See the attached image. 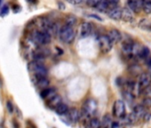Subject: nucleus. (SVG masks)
Listing matches in <instances>:
<instances>
[{
    "mask_svg": "<svg viewBox=\"0 0 151 128\" xmlns=\"http://www.w3.org/2000/svg\"><path fill=\"white\" fill-rule=\"evenodd\" d=\"M123 97H124V99L128 103H132V102L133 101L134 98H135V96H134L131 92H129V91H127V90H125V91L123 92Z\"/></svg>",
    "mask_w": 151,
    "mask_h": 128,
    "instance_id": "393cba45",
    "label": "nucleus"
},
{
    "mask_svg": "<svg viewBox=\"0 0 151 128\" xmlns=\"http://www.w3.org/2000/svg\"><path fill=\"white\" fill-rule=\"evenodd\" d=\"M149 54H150L149 49L147 47H146V46H142V47H139V52H138L136 56H138L140 59H146L147 57L149 56Z\"/></svg>",
    "mask_w": 151,
    "mask_h": 128,
    "instance_id": "412c9836",
    "label": "nucleus"
},
{
    "mask_svg": "<svg viewBox=\"0 0 151 128\" xmlns=\"http://www.w3.org/2000/svg\"><path fill=\"white\" fill-rule=\"evenodd\" d=\"M1 2H2V0H0V5H1Z\"/></svg>",
    "mask_w": 151,
    "mask_h": 128,
    "instance_id": "c9c22d12",
    "label": "nucleus"
},
{
    "mask_svg": "<svg viewBox=\"0 0 151 128\" xmlns=\"http://www.w3.org/2000/svg\"><path fill=\"white\" fill-rule=\"evenodd\" d=\"M66 116L70 122H74V123L78 122L81 119V112L76 108L68 109Z\"/></svg>",
    "mask_w": 151,
    "mask_h": 128,
    "instance_id": "9d476101",
    "label": "nucleus"
},
{
    "mask_svg": "<svg viewBox=\"0 0 151 128\" xmlns=\"http://www.w3.org/2000/svg\"><path fill=\"white\" fill-rule=\"evenodd\" d=\"M97 42H98V45H99L100 50L102 52H104V53L109 52L112 49L113 44L109 40V38L108 37V36H106V35L99 36L98 38H97Z\"/></svg>",
    "mask_w": 151,
    "mask_h": 128,
    "instance_id": "39448f33",
    "label": "nucleus"
},
{
    "mask_svg": "<svg viewBox=\"0 0 151 128\" xmlns=\"http://www.w3.org/2000/svg\"><path fill=\"white\" fill-rule=\"evenodd\" d=\"M144 107H151V98L147 97L143 100V104Z\"/></svg>",
    "mask_w": 151,
    "mask_h": 128,
    "instance_id": "7c9ffc66",
    "label": "nucleus"
},
{
    "mask_svg": "<svg viewBox=\"0 0 151 128\" xmlns=\"http://www.w3.org/2000/svg\"><path fill=\"white\" fill-rule=\"evenodd\" d=\"M113 115L118 118L125 116V104L122 100H117L115 101L113 105Z\"/></svg>",
    "mask_w": 151,
    "mask_h": 128,
    "instance_id": "423d86ee",
    "label": "nucleus"
},
{
    "mask_svg": "<svg viewBox=\"0 0 151 128\" xmlns=\"http://www.w3.org/2000/svg\"><path fill=\"white\" fill-rule=\"evenodd\" d=\"M121 19H123L124 22H130L132 21H133V15H132V12L129 9V8H123L122 9V17Z\"/></svg>",
    "mask_w": 151,
    "mask_h": 128,
    "instance_id": "a211bd4d",
    "label": "nucleus"
},
{
    "mask_svg": "<svg viewBox=\"0 0 151 128\" xmlns=\"http://www.w3.org/2000/svg\"><path fill=\"white\" fill-rule=\"evenodd\" d=\"M28 69L29 73L33 76L35 79L40 78H46L48 75V70L42 62L32 60L29 63Z\"/></svg>",
    "mask_w": 151,
    "mask_h": 128,
    "instance_id": "f03ea898",
    "label": "nucleus"
},
{
    "mask_svg": "<svg viewBox=\"0 0 151 128\" xmlns=\"http://www.w3.org/2000/svg\"><path fill=\"white\" fill-rule=\"evenodd\" d=\"M148 70H149V74H151V65L148 67Z\"/></svg>",
    "mask_w": 151,
    "mask_h": 128,
    "instance_id": "f704fd0d",
    "label": "nucleus"
},
{
    "mask_svg": "<svg viewBox=\"0 0 151 128\" xmlns=\"http://www.w3.org/2000/svg\"><path fill=\"white\" fill-rule=\"evenodd\" d=\"M58 36L63 43H65L67 45H70L75 40L76 33H75L73 27H70V26L65 24L60 27Z\"/></svg>",
    "mask_w": 151,
    "mask_h": 128,
    "instance_id": "20e7f679",
    "label": "nucleus"
},
{
    "mask_svg": "<svg viewBox=\"0 0 151 128\" xmlns=\"http://www.w3.org/2000/svg\"><path fill=\"white\" fill-rule=\"evenodd\" d=\"M145 112H146V110H145V107L143 105H136L133 108V110H132V113L135 115V116L138 119L142 117V116L144 115Z\"/></svg>",
    "mask_w": 151,
    "mask_h": 128,
    "instance_id": "aec40b11",
    "label": "nucleus"
},
{
    "mask_svg": "<svg viewBox=\"0 0 151 128\" xmlns=\"http://www.w3.org/2000/svg\"><path fill=\"white\" fill-rule=\"evenodd\" d=\"M29 39L34 45H36L37 46H44L51 42L52 35L50 33H48L47 31L37 29L33 30L30 33Z\"/></svg>",
    "mask_w": 151,
    "mask_h": 128,
    "instance_id": "f257e3e1",
    "label": "nucleus"
},
{
    "mask_svg": "<svg viewBox=\"0 0 151 128\" xmlns=\"http://www.w3.org/2000/svg\"><path fill=\"white\" fill-rule=\"evenodd\" d=\"M89 128H101V120L97 117H91L88 122Z\"/></svg>",
    "mask_w": 151,
    "mask_h": 128,
    "instance_id": "5701e85b",
    "label": "nucleus"
},
{
    "mask_svg": "<svg viewBox=\"0 0 151 128\" xmlns=\"http://www.w3.org/2000/svg\"><path fill=\"white\" fill-rule=\"evenodd\" d=\"M103 0H86V5L93 8H97Z\"/></svg>",
    "mask_w": 151,
    "mask_h": 128,
    "instance_id": "a878e982",
    "label": "nucleus"
},
{
    "mask_svg": "<svg viewBox=\"0 0 151 128\" xmlns=\"http://www.w3.org/2000/svg\"><path fill=\"white\" fill-rule=\"evenodd\" d=\"M93 27L90 22H82L79 28V36L81 38L88 37L93 33Z\"/></svg>",
    "mask_w": 151,
    "mask_h": 128,
    "instance_id": "0eeeda50",
    "label": "nucleus"
},
{
    "mask_svg": "<svg viewBox=\"0 0 151 128\" xmlns=\"http://www.w3.org/2000/svg\"><path fill=\"white\" fill-rule=\"evenodd\" d=\"M138 83L139 85V87L143 91L145 88H147V86H149L151 85V74L146 73V72L145 73H141L139 75Z\"/></svg>",
    "mask_w": 151,
    "mask_h": 128,
    "instance_id": "1a4fd4ad",
    "label": "nucleus"
},
{
    "mask_svg": "<svg viewBox=\"0 0 151 128\" xmlns=\"http://www.w3.org/2000/svg\"><path fill=\"white\" fill-rule=\"evenodd\" d=\"M8 13H9L8 6H4L1 8V11H0V15H1V16H6V14H8Z\"/></svg>",
    "mask_w": 151,
    "mask_h": 128,
    "instance_id": "c85d7f7f",
    "label": "nucleus"
},
{
    "mask_svg": "<svg viewBox=\"0 0 151 128\" xmlns=\"http://www.w3.org/2000/svg\"><path fill=\"white\" fill-rule=\"evenodd\" d=\"M36 86L39 89V90H44L47 87H49L50 86V81L46 78H37L36 79V83H35Z\"/></svg>",
    "mask_w": 151,
    "mask_h": 128,
    "instance_id": "dca6fc26",
    "label": "nucleus"
},
{
    "mask_svg": "<svg viewBox=\"0 0 151 128\" xmlns=\"http://www.w3.org/2000/svg\"><path fill=\"white\" fill-rule=\"evenodd\" d=\"M112 123H113V120L111 116L109 114H107L101 120V128H111Z\"/></svg>",
    "mask_w": 151,
    "mask_h": 128,
    "instance_id": "6ab92c4d",
    "label": "nucleus"
},
{
    "mask_svg": "<svg viewBox=\"0 0 151 128\" xmlns=\"http://www.w3.org/2000/svg\"><path fill=\"white\" fill-rule=\"evenodd\" d=\"M108 37L109 38V40L112 42V44H116V43H118L119 41H121L122 39V35H121V32L118 31L117 29H111L109 31L108 33Z\"/></svg>",
    "mask_w": 151,
    "mask_h": 128,
    "instance_id": "ddd939ff",
    "label": "nucleus"
},
{
    "mask_svg": "<svg viewBox=\"0 0 151 128\" xmlns=\"http://www.w3.org/2000/svg\"><path fill=\"white\" fill-rule=\"evenodd\" d=\"M57 94L56 89L53 87H47L44 90L41 91V97L46 101L51 100L52 97H54Z\"/></svg>",
    "mask_w": 151,
    "mask_h": 128,
    "instance_id": "f8f14e48",
    "label": "nucleus"
},
{
    "mask_svg": "<svg viewBox=\"0 0 151 128\" xmlns=\"http://www.w3.org/2000/svg\"><path fill=\"white\" fill-rule=\"evenodd\" d=\"M142 118L144 121H149V119L151 118V113L150 112H145L144 115L142 116Z\"/></svg>",
    "mask_w": 151,
    "mask_h": 128,
    "instance_id": "473e14b6",
    "label": "nucleus"
},
{
    "mask_svg": "<svg viewBox=\"0 0 151 128\" xmlns=\"http://www.w3.org/2000/svg\"><path fill=\"white\" fill-rule=\"evenodd\" d=\"M142 9L146 14H151V2H143L142 3Z\"/></svg>",
    "mask_w": 151,
    "mask_h": 128,
    "instance_id": "cd10ccee",
    "label": "nucleus"
},
{
    "mask_svg": "<svg viewBox=\"0 0 151 128\" xmlns=\"http://www.w3.org/2000/svg\"><path fill=\"white\" fill-rule=\"evenodd\" d=\"M133 45L134 44L132 42H129V41H125L123 44V45H122V51H123V52H124V55H126V56H132V55Z\"/></svg>",
    "mask_w": 151,
    "mask_h": 128,
    "instance_id": "2eb2a0df",
    "label": "nucleus"
},
{
    "mask_svg": "<svg viewBox=\"0 0 151 128\" xmlns=\"http://www.w3.org/2000/svg\"><path fill=\"white\" fill-rule=\"evenodd\" d=\"M6 108H7V110H8L9 113H13L14 112V105H13V103H12L11 101H8L6 102Z\"/></svg>",
    "mask_w": 151,
    "mask_h": 128,
    "instance_id": "c756f323",
    "label": "nucleus"
},
{
    "mask_svg": "<svg viewBox=\"0 0 151 128\" xmlns=\"http://www.w3.org/2000/svg\"><path fill=\"white\" fill-rule=\"evenodd\" d=\"M61 102H62V98H61L60 95L56 94V95H55L54 97H52L51 100L47 101V105H48L49 108L54 109H55Z\"/></svg>",
    "mask_w": 151,
    "mask_h": 128,
    "instance_id": "f3484780",
    "label": "nucleus"
},
{
    "mask_svg": "<svg viewBox=\"0 0 151 128\" xmlns=\"http://www.w3.org/2000/svg\"><path fill=\"white\" fill-rule=\"evenodd\" d=\"M141 1H142V3L143 2H151V0H141Z\"/></svg>",
    "mask_w": 151,
    "mask_h": 128,
    "instance_id": "72a5a7b5",
    "label": "nucleus"
},
{
    "mask_svg": "<svg viewBox=\"0 0 151 128\" xmlns=\"http://www.w3.org/2000/svg\"><path fill=\"white\" fill-rule=\"evenodd\" d=\"M108 15L112 20L119 21V20H121V17H122V9L118 6L114 7L108 11Z\"/></svg>",
    "mask_w": 151,
    "mask_h": 128,
    "instance_id": "4468645a",
    "label": "nucleus"
},
{
    "mask_svg": "<svg viewBox=\"0 0 151 128\" xmlns=\"http://www.w3.org/2000/svg\"><path fill=\"white\" fill-rule=\"evenodd\" d=\"M76 23H77V18H76L75 16L73 15H69L66 18V25H68L70 27H74L76 25Z\"/></svg>",
    "mask_w": 151,
    "mask_h": 128,
    "instance_id": "bb28decb",
    "label": "nucleus"
},
{
    "mask_svg": "<svg viewBox=\"0 0 151 128\" xmlns=\"http://www.w3.org/2000/svg\"><path fill=\"white\" fill-rule=\"evenodd\" d=\"M119 4V0H103L101 4L97 7L101 12H108L109 10L116 7Z\"/></svg>",
    "mask_w": 151,
    "mask_h": 128,
    "instance_id": "6e6552de",
    "label": "nucleus"
},
{
    "mask_svg": "<svg viewBox=\"0 0 151 128\" xmlns=\"http://www.w3.org/2000/svg\"><path fill=\"white\" fill-rule=\"evenodd\" d=\"M140 70H141L140 67L138 66V65H136V64H132V65H131V66L129 67V69H128L129 73H131V74L133 75V76L139 75V72H140Z\"/></svg>",
    "mask_w": 151,
    "mask_h": 128,
    "instance_id": "b1692460",
    "label": "nucleus"
},
{
    "mask_svg": "<svg viewBox=\"0 0 151 128\" xmlns=\"http://www.w3.org/2000/svg\"><path fill=\"white\" fill-rule=\"evenodd\" d=\"M66 1L71 5H75V6H78L83 3V0H66Z\"/></svg>",
    "mask_w": 151,
    "mask_h": 128,
    "instance_id": "2f4dec72",
    "label": "nucleus"
},
{
    "mask_svg": "<svg viewBox=\"0 0 151 128\" xmlns=\"http://www.w3.org/2000/svg\"><path fill=\"white\" fill-rule=\"evenodd\" d=\"M68 110V106L65 103H60L56 109H55V112L57 113V115L59 116H63V115H66L67 112Z\"/></svg>",
    "mask_w": 151,
    "mask_h": 128,
    "instance_id": "4be33fe9",
    "label": "nucleus"
},
{
    "mask_svg": "<svg viewBox=\"0 0 151 128\" xmlns=\"http://www.w3.org/2000/svg\"><path fill=\"white\" fill-rule=\"evenodd\" d=\"M128 8L135 14H139L142 9V1L141 0H128L127 1Z\"/></svg>",
    "mask_w": 151,
    "mask_h": 128,
    "instance_id": "9b49d317",
    "label": "nucleus"
},
{
    "mask_svg": "<svg viewBox=\"0 0 151 128\" xmlns=\"http://www.w3.org/2000/svg\"><path fill=\"white\" fill-rule=\"evenodd\" d=\"M98 109V103L94 99H88L85 101L81 109V117L91 118L94 116Z\"/></svg>",
    "mask_w": 151,
    "mask_h": 128,
    "instance_id": "7ed1b4c3",
    "label": "nucleus"
}]
</instances>
